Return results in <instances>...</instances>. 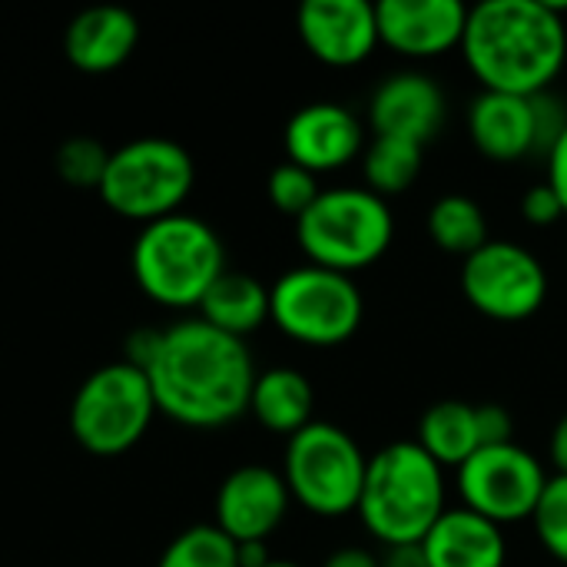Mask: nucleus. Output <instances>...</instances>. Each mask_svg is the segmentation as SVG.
Returning a JSON list of instances; mask_svg holds the SVG:
<instances>
[{
  "mask_svg": "<svg viewBox=\"0 0 567 567\" xmlns=\"http://www.w3.org/2000/svg\"><path fill=\"white\" fill-rule=\"evenodd\" d=\"M143 372L156 412L189 429H223L249 412L259 375L249 346L203 319H183L163 329Z\"/></svg>",
  "mask_w": 567,
  "mask_h": 567,
  "instance_id": "nucleus-1",
  "label": "nucleus"
},
{
  "mask_svg": "<svg viewBox=\"0 0 567 567\" xmlns=\"http://www.w3.org/2000/svg\"><path fill=\"white\" fill-rule=\"evenodd\" d=\"M462 56L482 90L548 93L567 60L565 7L551 0H485L468 7Z\"/></svg>",
  "mask_w": 567,
  "mask_h": 567,
  "instance_id": "nucleus-2",
  "label": "nucleus"
},
{
  "mask_svg": "<svg viewBox=\"0 0 567 567\" xmlns=\"http://www.w3.org/2000/svg\"><path fill=\"white\" fill-rule=\"evenodd\" d=\"M445 512V468L415 439L392 442L369 458L355 515L379 545H422Z\"/></svg>",
  "mask_w": 567,
  "mask_h": 567,
  "instance_id": "nucleus-3",
  "label": "nucleus"
},
{
  "mask_svg": "<svg viewBox=\"0 0 567 567\" xmlns=\"http://www.w3.org/2000/svg\"><path fill=\"white\" fill-rule=\"evenodd\" d=\"M223 272V239L209 223L186 213L146 223L133 246V276L140 289L169 309H196Z\"/></svg>",
  "mask_w": 567,
  "mask_h": 567,
  "instance_id": "nucleus-4",
  "label": "nucleus"
},
{
  "mask_svg": "<svg viewBox=\"0 0 567 567\" xmlns=\"http://www.w3.org/2000/svg\"><path fill=\"white\" fill-rule=\"evenodd\" d=\"M296 239L312 266L355 276L389 252L395 216L365 186H332L296 219Z\"/></svg>",
  "mask_w": 567,
  "mask_h": 567,
  "instance_id": "nucleus-5",
  "label": "nucleus"
},
{
  "mask_svg": "<svg viewBox=\"0 0 567 567\" xmlns=\"http://www.w3.org/2000/svg\"><path fill=\"white\" fill-rule=\"evenodd\" d=\"M369 455L336 422L312 419L286 445L282 478L292 502L319 518H346L359 508Z\"/></svg>",
  "mask_w": 567,
  "mask_h": 567,
  "instance_id": "nucleus-6",
  "label": "nucleus"
},
{
  "mask_svg": "<svg viewBox=\"0 0 567 567\" xmlns=\"http://www.w3.org/2000/svg\"><path fill=\"white\" fill-rule=\"evenodd\" d=\"M365 319V299L352 276L322 266H296L269 286V322L302 346L349 342Z\"/></svg>",
  "mask_w": 567,
  "mask_h": 567,
  "instance_id": "nucleus-7",
  "label": "nucleus"
},
{
  "mask_svg": "<svg viewBox=\"0 0 567 567\" xmlns=\"http://www.w3.org/2000/svg\"><path fill=\"white\" fill-rule=\"evenodd\" d=\"M193 183L196 166L179 143L166 136H143L113 150L96 193L113 213L140 223H156L179 213V206L193 193Z\"/></svg>",
  "mask_w": 567,
  "mask_h": 567,
  "instance_id": "nucleus-8",
  "label": "nucleus"
},
{
  "mask_svg": "<svg viewBox=\"0 0 567 567\" xmlns=\"http://www.w3.org/2000/svg\"><path fill=\"white\" fill-rule=\"evenodd\" d=\"M156 415V399L143 369L130 362H113L96 369L73 395L70 432L73 439L100 458L130 452L150 429Z\"/></svg>",
  "mask_w": 567,
  "mask_h": 567,
  "instance_id": "nucleus-9",
  "label": "nucleus"
},
{
  "mask_svg": "<svg viewBox=\"0 0 567 567\" xmlns=\"http://www.w3.org/2000/svg\"><path fill=\"white\" fill-rule=\"evenodd\" d=\"M462 292L485 319L525 322L548 299V269L532 249L512 239H488L462 262Z\"/></svg>",
  "mask_w": 567,
  "mask_h": 567,
  "instance_id": "nucleus-10",
  "label": "nucleus"
},
{
  "mask_svg": "<svg viewBox=\"0 0 567 567\" xmlns=\"http://www.w3.org/2000/svg\"><path fill=\"white\" fill-rule=\"evenodd\" d=\"M548 478L551 475L545 472L535 452L518 442H508L478 449L458 468L455 485L465 508L505 528L515 522H532Z\"/></svg>",
  "mask_w": 567,
  "mask_h": 567,
  "instance_id": "nucleus-11",
  "label": "nucleus"
},
{
  "mask_svg": "<svg viewBox=\"0 0 567 567\" xmlns=\"http://www.w3.org/2000/svg\"><path fill=\"white\" fill-rule=\"evenodd\" d=\"M567 126L565 110L551 93L515 96L482 90L468 106V136L492 163H518L555 146Z\"/></svg>",
  "mask_w": 567,
  "mask_h": 567,
  "instance_id": "nucleus-12",
  "label": "nucleus"
},
{
  "mask_svg": "<svg viewBox=\"0 0 567 567\" xmlns=\"http://www.w3.org/2000/svg\"><path fill=\"white\" fill-rule=\"evenodd\" d=\"M289 163L319 173H336L365 153V123L346 103L319 100L296 110L282 133Z\"/></svg>",
  "mask_w": 567,
  "mask_h": 567,
  "instance_id": "nucleus-13",
  "label": "nucleus"
},
{
  "mask_svg": "<svg viewBox=\"0 0 567 567\" xmlns=\"http://www.w3.org/2000/svg\"><path fill=\"white\" fill-rule=\"evenodd\" d=\"M302 47L326 66L349 70L379 47L375 3L369 0H306L296 13Z\"/></svg>",
  "mask_w": 567,
  "mask_h": 567,
  "instance_id": "nucleus-14",
  "label": "nucleus"
},
{
  "mask_svg": "<svg viewBox=\"0 0 567 567\" xmlns=\"http://www.w3.org/2000/svg\"><path fill=\"white\" fill-rule=\"evenodd\" d=\"M292 505L282 472L266 465H243L229 472L216 492V528L236 545L269 542Z\"/></svg>",
  "mask_w": 567,
  "mask_h": 567,
  "instance_id": "nucleus-15",
  "label": "nucleus"
},
{
  "mask_svg": "<svg viewBox=\"0 0 567 567\" xmlns=\"http://www.w3.org/2000/svg\"><path fill=\"white\" fill-rule=\"evenodd\" d=\"M375 20L382 47L409 60H435L462 47L468 7L462 0H382Z\"/></svg>",
  "mask_w": 567,
  "mask_h": 567,
  "instance_id": "nucleus-16",
  "label": "nucleus"
},
{
  "mask_svg": "<svg viewBox=\"0 0 567 567\" xmlns=\"http://www.w3.org/2000/svg\"><path fill=\"white\" fill-rule=\"evenodd\" d=\"M445 123V90L422 70L385 76L369 100V126L375 136H399L429 146Z\"/></svg>",
  "mask_w": 567,
  "mask_h": 567,
  "instance_id": "nucleus-17",
  "label": "nucleus"
},
{
  "mask_svg": "<svg viewBox=\"0 0 567 567\" xmlns=\"http://www.w3.org/2000/svg\"><path fill=\"white\" fill-rule=\"evenodd\" d=\"M140 40V23L126 7L103 3L80 10L66 33H63V53L76 70L86 73H106L130 60Z\"/></svg>",
  "mask_w": 567,
  "mask_h": 567,
  "instance_id": "nucleus-18",
  "label": "nucleus"
},
{
  "mask_svg": "<svg viewBox=\"0 0 567 567\" xmlns=\"http://www.w3.org/2000/svg\"><path fill=\"white\" fill-rule=\"evenodd\" d=\"M429 567H505L508 542L502 525L458 505L449 508L422 538Z\"/></svg>",
  "mask_w": 567,
  "mask_h": 567,
  "instance_id": "nucleus-19",
  "label": "nucleus"
},
{
  "mask_svg": "<svg viewBox=\"0 0 567 567\" xmlns=\"http://www.w3.org/2000/svg\"><path fill=\"white\" fill-rule=\"evenodd\" d=\"M312 409H316V392H312V382L299 369L276 365L256 375L249 412L266 432L292 439L312 422Z\"/></svg>",
  "mask_w": 567,
  "mask_h": 567,
  "instance_id": "nucleus-20",
  "label": "nucleus"
},
{
  "mask_svg": "<svg viewBox=\"0 0 567 567\" xmlns=\"http://www.w3.org/2000/svg\"><path fill=\"white\" fill-rule=\"evenodd\" d=\"M196 309H199V319L209 322L213 329L246 339L249 332L269 322V286H262L256 276L226 269L209 286V292L203 296Z\"/></svg>",
  "mask_w": 567,
  "mask_h": 567,
  "instance_id": "nucleus-21",
  "label": "nucleus"
},
{
  "mask_svg": "<svg viewBox=\"0 0 567 567\" xmlns=\"http://www.w3.org/2000/svg\"><path fill=\"white\" fill-rule=\"evenodd\" d=\"M442 468H462L478 449H482V432H478V405L462 402V399H445L435 402L422 422H419V439H415Z\"/></svg>",
  "mask_w": 567,
  "mask_h": 567,
  "instance_id": "nucleus-22",
  "label": "nucleus"
},
{
  "mask_svg": "<svg viewBox=\"0 0 567 567\" xmlns=\"http://www.w3.org/2000/svg\"><path fill=\"white\" fill-rule=\"evenodd\" d=\"M429 236L439 249L468 259L472 252H478L492 236H488V216L485 209L462 193H449L442 199L432 203L429 209Z\"/></svg>",
  "mask_w": 567,
  "mask_h": 567,
  "instance_id": "nucleus-23",
  "label": "nucleus"
},
{
  "mask_svg": "<svg viewBox=\"0 0 567 567\" xmlns=\"http://www.w3.org/2000/svg\"><path fill=\"white\" fill-rule=\"evenodd\" d=\"M422 156H425V146L412 140L372 136V143H365V153H362L365 189H372L382 199L405 193L422 173Z\"/></svg>",
  "mask_w": 567,
  "mask_h": 567,
  "instance_id": "nucleus-24",
  "label": "nucleus"
},
{
  "mask_svg": "<svg viewBox=\"0 0 567 567\" xmlns=\"http://www.w3.org/2000/svg\"><path fill=\"white\" fill-rule=\"evenodd\" d=\"M156 567H239V551L216 525H193L169 542Z\"/></svg>",
  "mask_w": 567,
  "mask_h": 567,
  "instance_id": "nucleus-25",
  "label": "nucleus"
},
{
  "mask_svg": "<svg viewBox=\"0 0 567 567\" xmlns=\"http://www.w3.org/2000/svg\"><path fill=\"white\" fill-rule=\"evenodd\" d=\"M110 156H113V150H106L100 140L73 136L56 150V173L63 183H70L76 189H100Z\"/></svg>",
  "mask_w": 567,
  "mask_h": 567,
  "instance_id": "nucleus-26",
  "label": "nucleus"
},
{
  "mask_svg": "<svg viewBox=\"0 0 567 567\" xmlns=\"http://www.w3.org/2000/svg\"><path fill=\"white\" fill-rule=\"evenodd\" d=\"M535 535L542 542V548L567 565V475H551L545 485V495L532 515Z\"/></svg>",
  "mask_w": 567,
  "mask_h": 567,
  "instance_id": "nucleus-27",
  "label": "nucleus"
},
{
  "mask_svg": "<svg viewBox=\"0 0 567 567\" xmlns=\"http://www.w3.org/2000/svg\"><path fill=\"white\" fill-rule=\"evenodd\" d=\"M266 193H269V203L282 213V216H292L299 219L316 199H319V179L296 166V163H279L272 173H269V183H266Z\"/></svg>",
  "mask_w": 567,
  "mask_h": 567,
  "instance_id": "nucleus-28",
  "label": "nucleus"
},
{
  "mask_svg": "<svg viewBox=\"0 0 567 567\" xmlns=\"http://www.w3.org/2000/svg\"><path fill=\"white\" fill-rule=\"evenodd\" d=\"M522 216L532 226H555L558 219H565V206L548 183H538L522 196Z\"/></svg>",
  "mask_w": 567,
  "mask_h": 567,
  "instance_id": "nucleus-29",
  "label": "nucleus"
},
{
  "mask_svg": "<svg viewBox=\"0 0 567 567\" xmlns=\"http://www.w3.org/2000/svg\"><path fill=\"white\" fill-rule=\"evenodd\" d=\"M478 432H482V449L508 445V442H515V419L508 415L505 405L485 402V405H478Z\"/></svg>",
  "mask_w": 567,
  "mask_h": 567,
  "instance_id": "nucleus-30",
  "label": "nucleus"
},
{
  "mask_svg": "<svg viewBox=\"0 0 567 567\" xmlns=\"http://www.w3.org/2000/svg\"><path fill=\"white\" fill-rule=\"evenodd\" d=\"M545 159H548V179L545 183L558 193L567 216V126L558 133V140H555V146L548 150Z\"/></svg>",
  "mask_w": 567,
  "mask_h": 567,
  "instance_id": "nucleus-31",
  "label": "nucleus"
},
{
  "mask_svg": "<svg viewBox=\"0 0 567 567\" xmlns=\"http://www.w3.org/2000/svg\"><path fill=\"white\" fill-rule=\"evenodd\" d=\"M322 567H382V558L369 548H359V545H346L339 551H332Z\"/></svg>",
  "mask_w": 567,
  "mask_h": 567,
  "instance_id": "nucleus-32",
  "label": "nucleus"
},
{
  "mask_svg": "<svg viewBox=\"0 0 567 567\" xmlns=\"http://www.w3.org/2000/svg\"><path fill=\"white\" fill-rule=\"evenodd\" d=\"M382 567H429L422 545H402V548H385Z\"/></svg>",
  "mask_w": 567,
  "mask_h": 567,
  "instance_id": "nucleus-33",
  "label": "nucleus"
},
{
  "mask_svg": "<svg viewBox=\"0 0 567 567\" xmlns=\"http://www.w3.org/2000/svg\"><path fill=\"white\" fill-rule=\"evenodd\" d=\"M551 462H555V475H567V412L558 419V425L551 429V442H548Z\"/></svg>",
  "mask_w": 567,
  "mask_h": 567,
  "instance_id": "nucleus-34",
  "label": "nucleus"
},
{
  "mask_svg": "<svg viewBox=\"0 0 567 567\" xmlns=\"http://www.w3.org/2000/svg\"><path fill=\"white\" fill-rule=\"evenodd\" d=\"M239 551V567H269L276 558H269V542H246L236 545Z\"/></svg>",
  "mask_w": 567,
  "mask_h": 567,
  "instance_id": "nucleus-35",
  "label": "nucleus"
},
{
  "mask_svg": "<svg viewBox=\"0 0 567 567\" xmlns=\"http://www.w3.org/2000/svg\"><path fill=\"white\" fill-rule=\"evenodd\" d=\"M269 567H302V565H292V561H272Z\"/></svg>",
  "mask_w": 567,
  "mask_h": 567,
  "instance_id": "nucleus-36",
  "label": "nucleus"
}]
</instances>
